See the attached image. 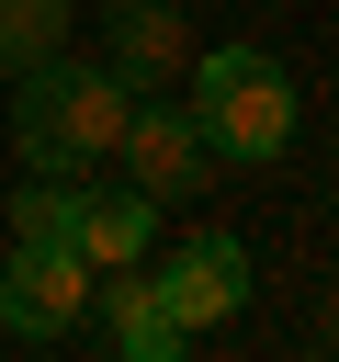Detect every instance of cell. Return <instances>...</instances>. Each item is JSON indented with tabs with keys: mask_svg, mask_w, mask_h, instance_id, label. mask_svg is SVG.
<instances>
[{
	"mask_svg": "<svg viewBox=\"0 0 339 362\" xmlns=\"http://www.w3.org/2000/svg\"><path fill=\"white\" fill-rule=\"evenodd\" d=\"M68 45V0H0V68L23 79L34 57H56Z\"/></svg>",
	"mask_w": 339,
	"mask_h": 362,
	"instance_id": "9c48e42d",
	"label": "cell"
},
{
	"mask_svg": "<svg viewBox=\"0 0 339 362\" xmlns=\"http://www.w3.org/2000/svg\"><path fill=\"white\" fill-rule=\"evenodd\" d=\"M158 305H170L181 328H215V317H237V305H249V238H226V226L181 238V249L158 260Z\"/></svg>",
	"mask_w": 339,
	"mask_h": 362,
	"instance_id": "5b68a950",
	"label": "cell"
},
{
	"mask_svg": "<svg viewBox=\"0 0 339 362\" xmlns=\"http://www.w3.org/2000/svg\"><path fill=\"white\" fill-rule=\"evenodd\" d=\"M102 68H113L124 90H170V79L192 68L181 11H170V0H113V11H102Z\"/></svg>",
	"mask_w": 339,
	"mask_h": 362,
	"instance_id": "8992f818",
	"label": "cell"
},
{
	"mask_svg": "<svg viewBox=\"0 0 339 362\" xmlns=\"http://www.w3.org/2000/svg\"><path fill=\"white\" fill-rule=\"evenodd\" d=\"M147 238H158V204L124 181V192H79L68 204V249L90 260V272H124V260H147Z\"/></svg>",
	"mask_w": 339,
	"mask_h": 362,
	"instance_id": "ba28073f",
	"label": "cell"
},
{
	"mask_svg": "<svg viewBox=\"0 0 339 362\" xmlns=\"http://www.w3.org/2000/svg\"><path fill=\"white\" fill-rule=\"evenodd\" d=\"M181 79H192V124L215 158H282L294 147V68L271 45H215Z\"/></svg>",
	"mask_w": 339,
	"mask_h": 362,
	"instance_id": "7a4b0ae2",
	"label": "cell"
},
{
	"mask_svg": "<svg viewBox=\"0 0 339 362\" xmlns=\"http://www.w3.org/2000/svg\"><path fill=\"white\" fill-rule=\"evenodd\" d=\"M90 305H102V339H113L124 362H170V351L192 339V328L158 305V283H147L136 260H124V272H90Z\"/></svg>",
	"mask_w": 339,
	"mask_h": 362,
	"instance_id": "52a82bcc",
	"label": "cell"
},
{
	"mask_svg": "<svg viewBox=\"0 0 339 362\" xmlns=\"http://www.w3.org/2000/svg\"><path fill=\"white\" fill-rule=\"evenodd\" d=\"M124 102H136V90H124L113 68H79L68 45H56V57H34V68H23V102H11V147H23V170L79 181L90 158H113Z\"/></svg>",
	"mask_w": 339,
	"mask_h": 362,
	"instance_id": "6da1fadb",
	"label": "cell"
},
{
	"mask_svg": "<svg viewBox=\"0 0 339 362\" xmlns=\"http://www.w3.org/2000/svg\"><path fill=\"white\" fill-rule=\"evenodd\" d=\"M79 317H90V260L68 238H11V260H0V328L11 339H68Z\"/></svg>",
	"mask_w": 339,
	"mask_h": 362,
	"instance_id": "3957f363",
	"label": "cell"
},
{
	"mask_svg": "<svg viewBox=\"0 0 339 362\" xmlns=\"http://www.w3.org/2000/svg\"><path fill=\"white\" fill-rule=\"evenodd\" d=\"M113 158L136 170V192H147V204H181V192H203V170H215V147H203L192 102H170V90H136V102H124V136H113Z\"/></svg>",
	"mask_w": 339,
	"mask_h": 362,
	"instance_id": "277c9868",
	"label": "cell"
},
{
	"mask_svg": "<svg viewBox=\"0 0 339 362\" xmlns=\"http://www.w3.org/2000/svg\"><path fill=\"white\" fill-rule=\"evenodd\" d=\"M68 204H79V181H56V170H34V181L11 192V238H68Z\"/></svg>",
	"mask_w": 339,
	"mask_h": 362,
	"instance_id": "30bf717a",
	"label": "cell"
}]
</instances>
